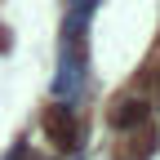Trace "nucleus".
Listing matches in <instances>:
<instances>
[{"label": "nucleus", "instance_id": "f257e3e1", "mask_svg": "<svg viewBox=\"0 0 160 160\" xmlns=\"http://www.w3.org/2000/svg\"><path fill=\"white\" fill-rule=\"evenodd\" d=\"M45 133L58 151H71L80 142V120L67 111V107H45Z\"/></svg>", "mask_w": 160, "mask_h": 160}, {"label": "nucleus", "instance_id": "f03ea898", "mask_svg": "<svg viewBox=\"0 0 160 160\" xmlns=\"http://www.w3.org/2000/svg\"><path fill=\"white\" fill-rule=\"evenodd\" d=\"M111 125H116V129H138V125H147V102H138V98H120V102L111 107Z\"/></svg>", "mask_w": 160, "mask_h": 160}]
</instances>
